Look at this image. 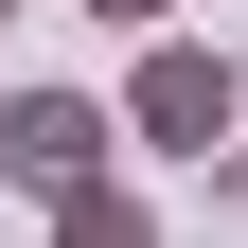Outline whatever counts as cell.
Instances as JSON below:
<instances>
[{"instance_id":"cell-1","label":"cell","mask_w":248,"mask_h":248,"mask_svg":"<svg viewBox=\"0 0 248 248\" xmlns=\"http://www.w3.org/2000/svg\"><path fill=\"white\" fill-rule=\"evenodd\" d=\"M107 124H124V142H160V160H213V177H231V124H248V107H231V53L160 36L142 71H124V107H107Z\"/></svg>"},{"instance_id":"cell-2","label":"cell","mask_w":248,"mask_h":248,"mask_svg":"<svg viewBox=\"0 0 248 248\" xmlns=\"http://www.w3.org/2000/svg\"><path fill=\"white\" fill-rule=\"evenodd\" d=\"M107 160H124L107 89H0V177H18V195H89Z\"/></svg>"},{"instance_id":"cell-3","label":"cell","mask_w":248,"mask_h":248,"mask_svg":"<svg viewBox=\"0 0 248 248\" xmlns=\"http://www.w3.org/2000/svg\"><path fill=\"white\" fill-rule=\"evenodd\" d=\"M53 213V248H160V213L124 195V177H89V195H36Z\"/></svg>"},{"instance_id":"cell-4","label":"cell","mask_w":248,"mask_h":248,"mask_svg":"<svg viewBox=\"0 0 248 248\" xmlns=\"http://www.w3.org/2000/svg\"><path fill=\"white\" fill-rule=\"evenodd\" d=\"M89 18H177V0H89Z\"/></svg>"},{"instance_id":"cell-5","label":"cell","mask_w":248,"mask_h":248,"mask_svg":"<svg viewBox=\"0 0 248 248\" xmlns=\"http://www.w3.org/2000/svg\"><path fill=\"white\" fill-rule=\"evenodd\" d=\"M231 107H248V53H231Z\"/></svg>"},{"instance_id":"cell-6","label":"cell","mask_w":248,"mask_h":248,"mask_svg":"<svg viewBox=\"0 0 248 248\" xmlns=\"http://www.w3.org/2000/svg\"><path fill=\"white\" fill-rule=\"evenodd\" d=\"M0 18H18V0H0Z\"/></svg>"}]
</instances>
